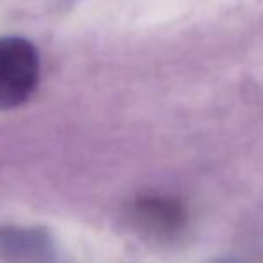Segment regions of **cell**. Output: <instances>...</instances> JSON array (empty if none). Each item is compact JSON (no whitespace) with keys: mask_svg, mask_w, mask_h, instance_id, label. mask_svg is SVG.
<instances>
[{"mask_svg":"<svg viewBox=\"0 0 263 263\" xmlns=\"http://www.w3.org/2000/svg\"><path fill=\"white\" fill-rule=\"evenodd\" d=\"M40 81V55L29 40L0 38V109L29 101Z\"/></svg>","mask_w":263,"mask_h":263,"instance_id":"obj_1","label":"cell"},{"mask_svg":"<svg viewBox=\"0 0 263 263\" xmlns=\"http://www.w3.org/2000/svg\"><path fill=\"white\" fill-rule=\"evenodd\" d=\"M136 220L142 228L153 233H174L186 222V210L177 199L142 197L135 204Z\"/></svg>","mask_w":263,"mask_h":263,"instance_id":"obj_2","label":"cell"},{"mask_svg":"<svg viewBox=\"0 0 263 263\" xmlns=\"http://www.w3.org/2000/svg\"><path fill=\"white\" fill-rule=\"evenodd\" d=\"M0 251L14 263H38L47 258V242L34 233H13L0 236Z\"/></svg>","mask_w":263,"mask_h":263,"instance_id":"obj_3","label":"cell"}]
</instances>
